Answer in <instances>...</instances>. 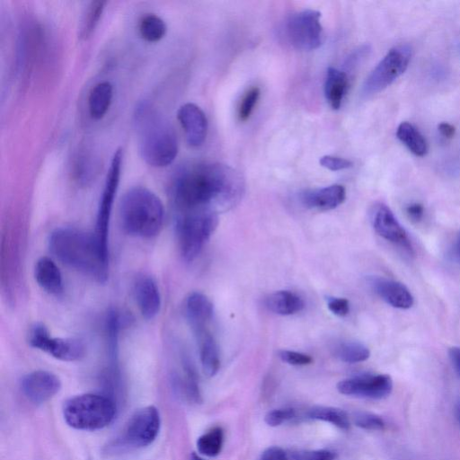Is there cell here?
<instances>
[{
	"label": "cell",
	"instance_id": "6da1fadb",
	"mask_svg": "<svg viewBox=\"0 0 460 460\" xmlns=\"http://www.w3.org/2000/svg\"><path fill=\"white\" fill-rule=\"evenodd\" d=\"M243 191L241 173L219 163L182 168L174 178L172 190L177 213L225 211L240 201Z\"/></svg>",
	"mask_w": 460,
	"mask_h": 460
},
{
	"label": "cell",
	"instance_id": "7a4b0ae2",
	"mask_svg": "<svg viewBox=\"0 0 460 460\" xmlns=\"http://www.w3.org/2000/svg\"><path fill=\"white\" fill-rule=\"evenodd\" d=\"M49 252L68 267L104 283L109 276V255L94 234L70 226L56 228L49 237Z\"/></svg>",
	"mask_w": 460,
	"mask_h": 460
},
{
	"label": "cell",
	"instance_id": "3957f363",
	"mask_svg": "<svg viewBox=\"0 0 460 460\" xmlns=\"http://www.w3.org/2000/svg\"><path fill=\"white\" fill-rule=\"evenodd\" d=\"M134 126L139 154L143 160L154 167H164L178 155L177 135L171 124L147 103L137 106Z\"/></svg>",
	"mask_w": 460,
	"mask_h": 460
},
{
	"label": "cell",
	"instance_id": "277c9868",
	"mask_svg": "<svg viewBox=\"0 0 460 460\" xmlns=\"http://www.w3.org/2000/svg\"><path fill=\"white\" fill-rule=\"evenodd\" d=\"M119 217L123 229L130 235L151 238L161 230L164 209L161 199L150 190L134 187L122 197Z\"/></svg>",
	"mask_w": 460,
	"mask_h": 460
},
{
	"label": "cell",
	"instance_id": "5b68a950",
	"mask_svg": "<svg viewBox=\"0 0 460 460\" xmlns=\"http://www.w3.org/2000/svg\"><path fill=\"white\" fill-rule=\"evenodd\" d=\"M62 411L65 421L71 428L97 430L112 422L116 415V405L108 396L84 394L66 401Z\"/></svg>",
	"mask_w": 460,
	"mask_h": 460
},
{
	"label": "cell",
	"instance_id": "8992f818",
	"mask_svg": "<svg viewBox=\"0 0 460 460\" xmlns=\"http://www.w3.org/2000/svg\"><path fill=\"white\" fill-rule=\"evenodd\" d=\"M217 224V213L214 211L177 213L176 235L181 254L186 261H192L199 256Z\"/></svg>",
	"mask_w": 460,
	"mask_h": 460
},
{
	"label": "cell",
	"instance_id": "52a82bcc",
	"mask_svg": "<svg viewBox=\"0 0 460 460\" xmlns=\"http://www.w3.org/2000/svg\"><path fill=\"white\" fill-rule=\"evenodd\" d=\"M123 153L117 149L111 158V164L106 174L104 187L97 210L94 234L104 253L109 255V228L112 207L119 188Z\"/></svg>",
	"mask_w": 460,
	"mask_h": 460
},
{
	"label": "cell",
	"instance_id": "ba28073f",
	"mask_svg": "<svg viewBox=\"0 0 460 460\" xmlns=\"http://www.w3.org/2000/svg\"><path fill=\"white\" fill-rule=\"evenodd\" d=\"M411 58V49L409 46L401 45L391 49L364 82L362 88L364 94L377 93L392 84L405 72Z\"/></svg>",
	"mask_w": 460,
	"mask_h": 460
},
{
	"label": "cell",
	"instance_id": "9c48e42d",
	"mask_svg": "<svg viewBox=\"0 0 460 460\" xmlns=\"http://www.w3.org/2000/svg\"><path fill=\"white\" fill-rule=\"evenodd\" d=\"M161 418L158 410L146 406L136 411L126 423L118 438L119 446L131 449L152 444L158 436Z\"/></svg>",
	"mask_w": 460,
	"mask_h": 460
},
{
	"label": "cell",
	"instance_id": "30bf717a",
	"mask_svg": "<svg viewBox=\"0 0 460 460\" xmlns=\"http://www.w3.org/2000/svg\"><path fill=\"white\" fill-rule=\"evenodd\" d=\"M321 13L306 9L292 14L286 23L289 42L297 49L313 50L323 43Z\"/></svg>",
	"mask_w": 460,
	"mask_h": 460
},
{
	"label": "cell",
	"instance_id": "8fae6325",
	"mask_svg": "<svg viewBox=\"0 0 460 460\" xmlns=\"http://www.w3.org/2000/svg\"><path fill=\"white\" fill-rule=\"evenodd\" d=\"M29 343L31 347L62 361H76L85 355L83 341L75 338L53 337L41 323H37L31 329Z\"/></svg>",
	"mask_w": 460,
	"mask_h": 460
},
{
	"label": "cell",
	"instance_id": "7c38bea8",
	"mask_svg": "<svg viewBox=\"0 0 460 460\" xmlns=\"http://www.w3.org/2000/svg\"><path fill=\"white\" fill-rule=\"evenodd\" d=\"M337 390L344 395L381 400L392 393L393 380L386 374H365L340 381Z\"/></svg>",
	"mask_w": 460,
	"mask_h": 460
},
{
	"label": "cell",
	"instance_id": "4fadbf2b",
	"mask_svg": "<svg viewBox=\"0 0 460 460\" xmlns=\"http://www.w3.org/2000/svg\"><path fill=\"white\" fill-rule=\"evenodd\" d=\"M371 221L376 233L382 238L401 247L409 253L413 252L406 230L386 205L379 203L375 206Z\"/></svg>",
	"mask_w": 460,
	"mask_h": 460
},
{
	"label": "cell",
	"instance_id": "5bb4252c",
	"mask_svg": "<svg viewBox=\"0 0 460 460\" xmlns=\"http://www.w3.org/2000/svg\"><path fill=\"white\" fill-rule=\"evenodd\" d=\"M21 388L25 397L35 404L46 402L61 388L58 376L46 370H36L23 376Z\"/></svg>",
	"mask_w": 460,
	"mask_h": 460
},
{
	"label": "cell",
	"instance_id": "9a60e30c",
	"mask_svg": "<svg viewBox=\"0 0 460 460\" xmlns=\"http://www.w3.org/2000/svg\"><path fill=\"white\" fill-rule=\"evenodd\" d=\"M177 119L188 144L192 147L203 145L208 134V119L203 111L195 103L188 102L179 108Z\"/></svg>",
	"mask_w": 460,
	"mask_h": 460
},
{
	"label": "cell",
	"instance_id": "2e32d148",
	"mask_svg": "<svg viewBox=\"0 0 460 460\" xmlns=\"http://www.w3.org/2000/svg\"><path fill=\"white\" fill-rule=\"evenodd\" d=\"M134 297L142 316L155 318L161 309V295L155 279L147 275L137 278L133 287Z\"/></svg>",
	"mask_w": 460,
	"mask_h": 460
},
{
	"label": "cell",
	"instance_id": "e0dca14e",
	"mask_svg": "<svg viewBox=\"0 0 460 460\" xmlns=\"http://www.w3.org/2000/svg\"><path fill=\"white\" fill-rule=\"evenodd\" d=\"M370 286L376 295L394 308L409 309L414 298L408 288L396 280L385 278H372Z\"/></svg>",
	"mask_w": 460,
	"mask_h": 460
},
{
	"label": "cell",
	"instance_id": "ac0fdd59",
	"mask_svg": "<svg viewBox=\"0 0 460 460\" xmlns=\"http://www.w3.org/2000/svg\"><path fill=\"white\" fill-rule=\"evenodd\" d=\"M345 199L346 190L340 184L306 190L300 196L305 207L320 211L334 209L342 204Z\"/></svg>",
	"mask_w": 460,
	"mask_h": 460
},
{
	"label": "cell",
	"instance_id": "d6986e66",
	"mask_svg": "<svg viewBox=\"0 0 460 460\" xmlns=\"http://www.w3.org/2000/svg\"><path fill=\"white\" fill-rule=\"evenodd\" d=\"M184 313L193 332L208 329L214 314L211 300L203 293H190L184 304Z\"/></svg>",
	"mask_w": 460,
	"mask_h": 460
},
{
	"label": "cell",
	"instance_id": "ffe728a7",
	"mask_svg": "<svg viewBox=\"0 0 460 460\" xmlns=\"http://www.w3.org/2000/svg\"><path fill=\"white\" fill-rule=\"evenodd\" d=\"M34 278L38 285L51 295L63 291V279L57 264L49 257H40L34 267Z\"/></svg>",
	"mask_w": 460,
	"mask_h": 460
},
{
	"label": "cell",
	"instance_id": "44dd1931",
	"mask_svg": "<svg viewBox=\"0 0 460 460\" xmlns=\"http://www.w3.org/2000/svg\"><path fill=\"white\" fill-rule=\"evenodd\" d=\"M199 352V359L204 374L212 377L219 370L220 357L217 342L207 330L194 333Z\"/></svg>",
	"mask_w": 460,
	"mask_h": 460
},
{
	"label": "cell",
	"instance_id": "7402d4cb",
	"mask_svg": "<svg viewBox=\"0 0 460 460\" xmlns=\"http://www.w3.org/2000/svg\"><path fill=\"white\" fill-rule=\"evenodd\" d=\"M266 307L279 315H292L305 307L303 298L295 292L279 290L269 295L265 299Z\"/></svg>",
	"mask_w": 460,
	"mask_h": 460
},
{
	"label": "cell",
	"instance_id": "603a6c76",
	"mask_svg": "<svg viewBox=\"0 0 460 460\" xmlns=\"http://www.w3.org/2000/svg\"><path fill=\"white\" fill-rule=\"evenodd\" d=\"M348 84L349 79L344 72L335 67L328 68L324 82V95L333 110L340 109L347 93Z\"/></svg>",
	"mask_w": 460,
	"mask_h": 460
},
{
	"label": "cell",
	"instance_id": "cb8c5ba5",
	"mask_svg": "<svg viewBox=\"0 0 460 460\" xmlns=\"http://www.w3.org/2000/svg\"><path fill=\"white\" fill-rule=\"evenodd\" d=\"M113 97L112 84L103 81L95 84L88 97L89 113L93 119H100L108 111Z\"/></svg>",
	"mask_w": 460,
	"mask_h": 460
},
{
	"label": "cell",
	"instance_id": "d4e9b609",
	"mask_svg": "<svg viewBox=\"0 0 460 460\" xmlns=\"http://www.w3.org/2000/svg\"><path fill=\"white\" fill-rule=\"evenodd\" d=\"M396 137L416 156L421 157L428 153L426 138L411 123H400L396 129Z\"/></svg>",
	"mask_w": 460,
	"mask_h": 460
},
{
	"label": "cell",
	"instance_id": "484cf974",
	"mask_svg": "<svg viewBox=\"0 0 460 460\" xmlns=\"http://www.w3.org/2000/svg\"><path fill=\"white\" fill-rule=\"evenodd\" d=\"M307 416L313 420L329 422L343 430H348L350 427L348 413L340 408L315 406L308 411Z\"/></svg>",
	"mask_w": 460,
	"mask_h": 460
},
{
	"label": "cell",
	"instance_id": "4316f807",
	"mask_svg": "<svg viewBox=\"0 0 460 460\" xmlns=\"http://www.w3.org/2000/svg\"><path fill=\"white\" fill-rule=\"evenodd\" d=\"M336 358L345 363L354 364L363 362L370 357V351L367 346L358 341H341L333 348Z\"/></svg>",
	"mask_w": 460,
	"mask_h": 460
},
{
	"label": "cell",
	"instance_id": "83f0119b",
	"mask_svg": "<svg viewBox=\"0 0 460 460\" xmlns=\"http://www.w3.org/2000/svg\"><path fill=\"white\" fill-rule=\"evenodd\" d=\"M138 30L145 40L156 42L164 37L166 24L160 16L155 13H147L140 19Z\"/></svg>",
	"mask_w": 460,
	"mask_h": 460
},
{
	"label": "cell",
	"instance_id": "f1b7e54d",
	"mask_svg": "<svg viewBox=\"0 0 460 460\" xmlns=\"http://www.w3.org/2000/svg\"><path fill=\"white\" fill-rule=\"evenodd\" d=\"M224 431L221 427H214L202 434L197 440V449L199 454L208 457H215L222 450Z\"/></svg>",
	"mask_w": 460,
	"mask_h": 460
},
{
	"label": "cell",
	"instance_id": "f546056e",
	"mask_svg": "<svg viewBox=\"0 0 460 460\" xmlns=\"http://www.w3.org/2000/svg\"><path fill=\"white\" fill-rule=\"evenodd\" d=\"M106 2L93 1L87 6L80 27V36L87 39L94 31L102 15Z\"/></svg>",
	"mask_w": 460,
	"mask_h": 460
},
{
	"label": "cell",
	"instance_id": "4dcf8cb0",
	"mask_svg": "<svg viewBox=\"0 0 460 460\" xmlns=\"http://www.w3.org/2000/svg\"><path fill=\"white\" fill-rule=\"evenodd\" d=\"M353 423L366 430H383L385 422L382 417L368 411H356L352 415Z\"/></svg>",
	"mask_w": 460,
	"mask_h": 460
},
{
	"label": "cell",
	"instance_id": "1f68e13d",
	"mask_svg": "<svg viewBox=\"0 0 460 460\" xmlns=\"http://www.w3.org/2000/svg\"><path fill=\"white\" fill-rule=\"evenodd\" d=\"M260 93V89L257 86L250 88L245 93L238 109V117L241 121H245L250 118L259 100Z\"/></svg>",
	"mask_w": 460,
	"mask_h": 460
},
{
	"label": "cell",
	"instance_id": "d6a6232c",
	"mask_svg": "<svg viewBox=\"0 0 460 460\" xmlns=\"http://www.w3.org/2000/svg\"><path fill=\"white\" fill-rule=\"evenodd\" d=\"M295 415L293 408H279L267 412L264 420L270 427H278L293 419Z\"/></svg>",
	"mask_w": 460,
	"mask_h": 460
},
{
	"label": "cell",
	"instance_id": "836d02e7",
	"mask_svg": "<svg viewBox=\"0 0 460 460\" xmlns=\"http://www.w3.org/2000/svg\"><path fill=\"white\" fill-rule=\"evenodd\" d=\"M279 357L282 361L292 366H306L313 362V358L310 355L294 350H280Z\"/></svg>",
	"mask_w": 460,
	"mask_h": 460
},
{
	"label": "cell",
	"instance_id": "e575fe53",
	"mask_svg": "<svg viewBox=\"0 0 460 460\" xmlns=\"http://www.w3.org/2000/svg\"><path fill=\"white\" fill-rule=\"evenodd\" d=\"M320 164L330 171H341L352 166V162L333 155H323L319 160Z\"/></svg>",
	"mask_w": 460,
	"mask_h": 460
},
{
	"label": "cell",
	"instance_id": "d590c367",
	"mask_svg": "<svg viewBox=\"0 0 460 460\" xmlns=\"http://www.w3.org/2000/svg\"><path fill=\"white\" fill-rule=\"evenodd\" d=\"M327 306L333 314L340 317L346 316L349 312V303L346 298L328 297Z\"/></svg>",
	"mask_w": 460,
	"mask_h": 460
},
{
	"label": "cell",
	"instance_id": "8d00e7d4",
	"mask_svg": "<svg viewBox=\"0 0 460 460\" xmlns=\"http://www.w3.org/2000/svg\"><path fill=\"white\" fill-rule=\"evenodd\" d=\"M261 460H291L290 451L277 446L270 447L261 453Z\"/></svg>",
	"mask_w": 460,
	"mask_h": 460
},
{
	"label": "cell",
	"instance_id": "74e56055",
	"mask_svg": "<svg viewBox=\"0 0 460 460\" xmlns=\"http://www.w3.org/2000/svg\"><path fill=\"white\" fill-rule=\"evenodd\" d=\"M303 460H335L336 455L328 449L302 451Z\"/></svg>",
	"mask_w": 460,
	"mask_h": 460
},
{
	"label": "cell",
	"instance_id": "f35d334b",
	"mask_svg": "<svg viewBox=\"0 0 460 460\" xmlns=\"http://www.w3.org/2000/svg\"><path fill=\"white\" fill-rule=\"evenodd\" d=\"M406 213L411 220L419 222L423 217L424 207L420 203H411L406 207Z\"/></svg>",
	"mask_w": 460,
	"mask_h": 460
},
{
	"label": "cell",
	"instance_id": "ab89813d",
	"mask_svg": "<svg viewBox=\"0 0 460 460\" xmlns=\"http://www.w3.org/2000/svg\"><path fill=\"white\" fill-rule=\"evenodd\" d=\"M448 357L453 367L460 376V347H451L448 349Z\"/></svg>",
	"mask_w": 460,
	"mask_h": 460
},
{
	"label": "cell",
	"instance_id": "60d3db41",
	"mask_svg": "<svg viewBox=\"0 0 460 460\" xmlns=\"http://www.w3.org/2000/svg\"><path fill=\"white\" fill-rule=\"evenodd\" d=\"M438 128L439 133L446 138H452L456 134V128L448 122H441Z\"/></svg>",
	"mask_w": 460,
	"mask_h": 460
},
{
	"label": "cell",
	"instance_id": "b9f144b4",
	"mask_svg": "<svg viewBox=\"0 0 460 460\" xmlns=\"http://www.w3.org/2000/svg\"><path fill=\"white\" fill-rule=\"evenodd\" d=\"M454 253L456 260L460 262V234L456 239V242L454 246Z\"/></svg>",
	"mask_w": 460,
	"mask_h": 460
},
{
	"label": "cell",
	"instance_id": "7bdbcfd3",
	"mask_svg": "<svg viewBox=\"0 0 460 460\" xmlns=\"http://www.w3.org/2000/svg\"><path fill=\"white\" fill-rule=\"evenodd\" d=\"M455 411H456V416L457 421L460 425V399H458L456 402Z\"/></svg>",
	"mask_w": 460,
	"mask_h": 460
},
{
	"label": "cell",
	"instance_id": "ee69618b",
	"mask_svg": "<svg viewBox=\"0 0 460 460\" xmlns=\"http://www.w3.org/2000/svg\"><path fill=\"white\" fill-rule=\"evenodd\" d=\"M190 460H206V459L202 458L200 456H199L196 453H192L190 456Z\"/></svg>",
	"mask_w": 460,
	"mask_h": 460
}]
</instances>
